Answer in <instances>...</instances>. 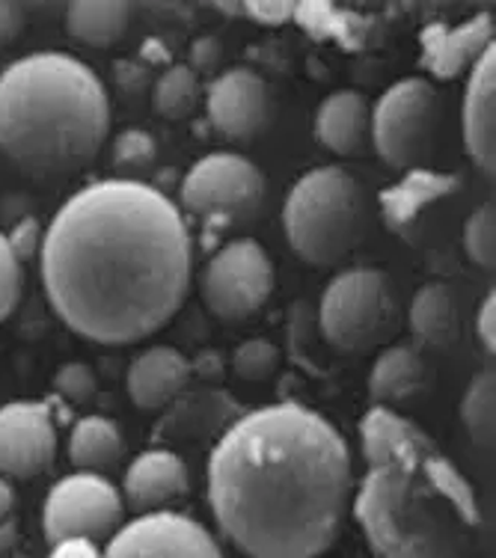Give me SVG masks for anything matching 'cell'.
Returning a JSON list of instances; mask_svg holds the SVG:
<instances>
[{
    "instance_id": "1",
    "label": "cell",
    "mask_w": 496,
    "mask_h": 558,
    "mask_svg": "<svg viewBox=\"0 0 496 558\" xmlns=\"http://www.w3.org/2000/svg\"><path fill=\"white\" fill-rule=\"evenodd\" d=\"M39 250L55 312L98 344L158 333L182 310L194 274L182 211L134 179L93 182L69 196Z\"/></svg>"
},
{
    "instance_id": "2",
    "label": "cell",
    "mask_w": 496,
    "mask_h": 558,
    "mask_svg": "<svg viewBox=\"0 0 496 558\" xmlns=\"http://www.w3.org/2000/svg\"><path fill=\"white\" fill-rule=\"evenodd\" d=\"M354 499L346 437L301 404L241 416L208 458V505L250 558H318L334 547Z\"/></svg>"
},
{
    "instance_id": "3",
    "label": "cell",
    "mask_w": 496,
    "mask_h": 558,
    "mask_svg": "<svg viewBox=\"0 0 496 558\" xmlns=\"http://www.w3.org/2000/svg\"><path fill=\"white\" fill-rule=\"evenodd\" d=\"M368 470L351 508L375 558H487V523L473 484L389 408L360 422Z\"/></svg>"
},
{
    "instance_id": "4",
    "label": "cell",
    "mask_w": 496,
    "mask_h": 558,
    "mask_svg": "<svg viewBox=\"0 0 496 558\" xmlns=\"http://www.w3.org/2000/svg\"><path fill=\"white\" fill-rule=\"evenodd\" d=\"M108 134V89L77 57L39 51L0 75V155L24 175H75L96 161Z\"/></svg>"
},
{
    "instance_id": "5",
    "label": "cell",
    "mask_w": 496,
    "mask_h": 558,
    "mask_svg": "<svg viewBox=\"0 0 496 558\" xmlns=\"http://www.w3.org/2000/svg\"><path fill=\"white\" fill-rule=\"evenodd\" d=\"M286 238L315 268H336L354 253L368 229V196L346 167H318L298 179L282 208Z\"/></svg>"
},
{
    "instance_id": "6",
    "label": "cell",
    "mask_w": 496,
    "mask_h": 558,
    "mask_svg": "<svg viewBox=\"0 0 496 558\" xmlns=\"http://www.w3.org/2000/svg\"><path fill=\"white\" fill-rule=\"evenodd\" d=\"M324 339L342 354H372L399 333V301L378 268H354L334 277L322 298Z\"/></svg>"
},
{
    "instance_id": "7",
    "label": "cell",
    "mask_w": 496,
    "mask_h": 558,
    "mask_svg": "<svg viewBox=\"0 0 496 558\" xmlns=\"http://www.w3.org/2000/svg\"><path fill=\"white\" fill-rule=\"evenodd\" d=\"M268 184L253 161L215 151L196 161L182 182V205L208 232H232L256 223L265 211Z\"/></svg>"
},
{
    "instance_id": "8",
    "label": "cell",
    "mask_w": 496,
    "mask_h": 558,
    "mask_svg": "<svg viewBox=\"0 0 496 558\" xmlns=\"http://www.w3.org/2000/svg\"><path fill=\"white\" fill-rule=\"evenodd\" d=\"M372 143L392 170H420L434 149L437 89L425 77H404L380 96L372 113Z\"/></svg>"
},
{
    "instance_id": "9",
    "label": "cell",
    "mask_w": 496,
    "mask_h": 558,
    "mask_svg": "<svg viewBox=\"0 0 496 558\" xmlns=\"http://www.w3.org/2000/svg\"><path fill=\"white\" fill-rule=\"evenodd\" d=\"M274 291V265L259 241L235 238L217 250L203 274V301L223 322L250 318Z\"/></svg>"
},
{
    "instance_id": "10",
    "label": "cell",
    "mask_w": 496,
    "mask_h": 558,
    "mask_svg": "<svg viewBox=\"0 0 496 558\" xmlns=\"http://www.w3.org/2000/svg\"><path fill=\"white\" fill-rule=\"evenodd\" d=\"M122 494L105 475L75 473L57 482L45 499V537L51 541V547L69 537H113L122 526Z\"/></svg>"
},
{
    "instance_id": "11",
    "label": "cell",
    "mask_w": 496,
    "mask_h": 558,
    "mask_svg": "<svg viewBox=\"0 0 496 558\" xmlns=\"http://www.w3.org/2000/svg\"><path fill=\"white\" fill-rule=\"evenodd\" d=\"M105 558H227L215 535L194 517L152 511L119 526Z\"/></svg>"
},
{
    "instance_id": "12",
    "label": "cell",
    "mask_w": 496,
    "mask_h": 558,
    "mask_svg": "<svg viewBox=\"0 0 496 558\" xmlns=\"http://www.w3.org/2000/svg\"><path fill=\"white\" fill-rule=\"evenodd\" d=\"M57 458V428L48 404L12 401L0 408V473L36 478Z\"/></svg>"
},
{
    "instance_id": "13",
    "label": "cell",
    "mask_w": 496,
    "mask_h": 558,
    "mask_svg": "<svg viewBox=\"0 0 496 558\" xmlns=\"http://www.w3.org/2000/svg\"><path fill=\"white\" fill-rule=\"evenodd\" d=\"M205 110L217 134H223L232 143H247L268 129V84L253 69H244V65L229 69L208 86Z\"/></svg>"
},
{
    "instance_id": "14",
    "label": "cell",
    "mask_w": 496,
    "mask_h": 558,
    "mask_svg": "<svg viewBox=\"0 0 496 558\" xmlns=\"http://www.w3.org/2000/svg\"><path fill=\"white\" fill-rule=\"evenodd\" d=\"M464 143L479 170L496 172V45L479 57L464 93Z\"/></svg>"
},
{
    "instance_id": "15",
    "label": "cell",
    "mask_w": 496,
    "mask_h": 558,
    "mask_svg": "<svg viewBox=\"0 0 496 558\" xmlns=\"http://www.w3.org/2000/svg\"><path fill=\"white\" fill-rule=\"evenodd\" d=\"M494 45V15L479 12L458 27L432 24L422 31V57L437 77H458Z\"/></svg>"
},
{
    "instance_id": "16",
    "label": "cell",
    "mask_w": 496,
    "mask_h": 558,
    "mask_svg": "<svg viewBox=\"0 0 496 558\" xmlns=\"http://www.w3.org/2000/svg\"><path fill=\"white\" fill-rule=\"evenodd\" d=\"M187 484H191V475L176 451H143L125 473L122 502H129L141 514H152V511H161L164 505L173 502L176 496L187 494Z\"/></svg>"
},
{
    "instance_id": "17",
    "label": "cell",
    "mask_w": 496,
    "mask_h": 558,
    "mask_svg": "<svg viewBox=\"0 0 496 558\" xmlns=\"http://www.w3.org/2000/svg\"><path fill=\"white\" fill-rule=\"evenodd\" d=\"M191 377V363L176 348H149L129 368V396L141 410H161L179 398Z\"/></svg>"
},
{
    "instance_id": "18",
    "label": "cell",
    "mask_w": 496,
    "mask_h": 558,
    "mask_svg": "<svg viewBox=\"0 0 496 558\" xmlns=\"http://www.w3.org/2000/svg\"><path fill=\"white\" fill-rule=\"evenodd\" d=\"M368 125H372L368 101L356 89H339L334 96H327L315 113L318 143L342 158L363 151L368 140Z\"/></svg>"
},
{
    "instance_id": "19",
    "label": "cell",
    "mask_w": 496,
    "mask_h": 558,
    "mask_svg": "<svg viewBox=\"0 0 496 558\" xmlns=\"http://www.w3.org/2000/svg\"><path fill=\"white\" fill-rule=\"evenodd\" d=\"M131 24V3L125 0H77L65 7V31L81 45L110 48Z\"/></svg>"
},
{
    "instance_id": "20",
    "label": "cell",
    "mask_w": 496,
    "mask_h": 558,
    "mask_svg": "<svg viewBox=\"0 0 496 558\" xmlns=\"http://www.w3.org/2000/svg\"><path fill=\"white\" fill-rule=\"evenodd\" d=\"M425 380V363L408 344H387L368 375V392L375 408H389L410 398Z\"/></svg>"
},
{
    "instance_id": "21",
    "label": "cell",
    "mask_w": 496,
    "mask_h": 558,
    "mask_svg": "<svg viewBox=\"0 0 496 558\" xmlns=\"http://www.w3.org/2000/svg\"><path fill=\"white\" fill-rule=\"evenodd\" d=\"M410 330L420 342L432 344V348H446L455 342L461 318H458V303L449 286L443 282H428L413 294L410 303Z\"/></svg>"
},
{
    "instance_id": "22",
    "label": "cell",
    "mask_w": 496,
    "mask_h": 558,
    "mask_svg": "<svg viewBox=\"0 0 496 558\" xmlns=\"http://www.w3.org/2000/svg\"><path fill=\"white\" fill-rule=\"evenodd\" d=\"M455 191H458V179L455 175L410 170L399 184H392V187H387L380 194V205H384V215H387L389 223L404 226L420 215L422 208H428V205L443 199V196L455 194Z\"/></svg>"
},
{
    "instance_id": "23",
    "label": "cell",
    "mask_w": 496,
    "mask_h": 558,
    "mask_svg": "<svg viewBox=\"0 0 496 558\" xmlns=\"http://www.w3.org/2000/svg\"><path fill=\"white\" fill-rule=\"evenodd\" d=\"M122 458V434L101 416H87L77 422L69 437V461L81 473H101Z\"/></svg>"
},
{
    "instance_id": "24",
    "label": "cell",
    "mask_w": 496,
    "mask_h": 558,
    "mask_svg": "<svg viewBox=\"0 0 496 558\" xmlns=\"http://www.w3.org/2000/svg\"><path fill=\"white\" fill-rule=\"evenodd\" d=\"M461 422L479 449H494L496 437V375L494 368L479 372L461 398Z\"/></svg>"
},
{
    "instance_id": "25",
    "label": "cell",
    "mask_w": 496,
    "mask_h": 558,
    "mask_svg": "<svg viewBox=\"0 0 496 558\" xmlns=\"http://www.w3.org/2000/svg\"><path fill=\"white\" fill-rule=\"evenodd\" d=\"M199 101V77L191 65H170L152 89V105L164 119H187Z\"/></svg>"
},
{
    "instance_id": "26",
    "label": "cell",
    "mask_w": 496,
    "mask_h": 558,
    "mask_svg": "<svg viewBox=\"0 0 496 558\" xmlns=\"http://www.w3.org/2000/svg\"><path fill=\"white\" fill-rule=\"evenodd\" d=\"M464 250L479 268L496 265V211L494 205H479L464 223Z\"/></svg>"
},
{
    "instance_id": "27",
    "label": "cell",
    "mask_w": 496,
    "mask_h": 558,
    "mask_svg": "<svg viewBox=\"0 0 496 558\" xmlns=\"http://www.w3.org/2000/svg\"><path fill=\"white\" fill-rule=\"evenodd\" d=\"M232 368H235V375L241 380L259 384V380H268L280 368V351L268 339H247L232 356Z\"/></svg>"
},
{
    "instance_id": "28",
    "label": "cell",
    "mask_w": 496,
    "mask_h": 558,
    "mask_svg": "<svg viewBox=\"0 0 496 558\" xmlns=\"http://www.w3.org/2000/svg\"><path fill=\"white\" fill-rule=\"evenodd\" d=\"M294 19L306 24V31H313L318 39L336 36L339 43L348 45L354 43V36H360L348 27L351 22L348 12H336L334 7H324V3H294Z\"/></svg>"
},
{
    "instance_id": "29",
    "label": "cell",
    "mask_w": 496,
    "mask_h": 558,
    "mask_svg": "<svg viewBox=\"0 0 496 558\" xmlns=\"http://www.w3.org/2000/svg\"><path fill=\"white\" fill-rule=\"evenodd\" d=\"M155 155H158L155 140L141 129L122 131L113 140V163H117L119 170H143V167H149L155 161Z\"/></svg>"
},
{
    "instance_id": "30",
    "label": "cell",
    "mask_w": 496,
    "mask_h": 558,
    "mask_svg": "<svg viewBox=\"0 0 496 558\" xmlns=\"http://www.w3.org/2000/svg\"><path fill=\"white\" fill-rule=\"evenodd\" d=\"M22 298V262L12 253L10 241L0 232V322L10 318Z\"/></svg>"
},
{
    "instance_id": "31",
    "label": "cell",
    "mask_w": 496,
    "mask_h": 558,
    "mask_svg": "<svg viewBox=\"0 0 496 558\" xmlns=\"http://www.w3.org/2000/svg\"><path fill=\"white\" fill-rule=\"evenodd\" d=\"M55 389L63 398H69L72 404H84L96 396L98 380L93 375V368L84 363H65L55 377Z\"/></svg>"
},
{
    "instance_id": "32",
    "label": "cell",
    "mask_w": 496,
    "mask_h": 558,
    "mask_svg": "<svg viewBox=\"0 0 496 558\" xmlns=\"http://www.w3.org/2000/svg\"><path fill=\"white\" fill-rule=\"evenodd\" d=\"M7 241H10L15 258H19V262H27V258L36 256V250H39V223H36L33 217H24V220L15 223V229L7 235Z\"/></svg>"
},
{
    "instance_id": "33",
    "label": "cell",
    "mask_w": 496,
    "mask_h": 558,
    "mask_svg": "<svg viewBox=\"0 0 496 558\" xmlns=\"http://www.w3.org/2000/svg\"><path fill=\"white\" fill-rule=\"evenodd\" d=\"M244 10H247V15L253 19V22L259 24H282L289 22V19H294V3H274V0H250V3H244Z\"/></svg>"
},
{
    "instance_id": "34",
    "label": "cell",
    "mask_w": 496,
    "mask_h": 558,
    "mask_svg": "<svg viewBox=\"0 0 496 558\" xmlns=\"http://www.w3.org/2000/svg\"><path fill=\"white\" fill-rule=\"evenodd\" d=\"M475 330L482 339V348L494 354L496 351V294L491 291L482 306H479V318H475Z\"/></svg>"
},
{
    "instance_id": "35",
    "label": "cell",
    "mask_w": 496,
    "mask_h": 558,
    "mask_svg": "<svg viewBox=\"0 0 496 558\" xmlns=\"http://www.w3.org/2000/svg\"><path fill=\"white\" fill-rule=\"evenodd\" d=\"M24 27V10L19 3H7L0 0V48L19 39Z\"/></svg>"
},
{
    "instance_id": "36",
    "label": "cell",
    "mask_w": 496,
    "mask_h": 558,
    "mask_svg": "<svg viewBox=\"0 0 496 558\" xmlns=\"http://www.w3.org/2000/svg\"><path fill=\"white\" fill-rule=\"evenodd\" d=\"M48 558H105L101 549L96 547V541H87V537H69V541H60L51 549Z\"/></svg>"
},
{
    "instance_id": "37",
    "label": "cell",
    "mask_w": 496,
    "mask_h": 558,
    "mask_svg": "<svg viewBox=\"0 0 496 558\" xmlns=\"http://www.w3.org/2000/svg\"><path fill=\"white\" fill-rule=\"evenodd\" d=\"M191 60H194V72H211L220 63V43L211 39V36H205V39L194 43Z\"/></svg>"
},
{
    "instance_id": "38",
    "label": "cell",
    "mask_w": 496,
    "mask_h": 558,
    "mask_svg": "<svg viewBox=\"0 0 496 558\" xmlns=\"http://www.w3.org/2000/svg\"><path fill=\"white\" fill-rule=\"evenodd\" d=\"M15 544H19V523L15 520H3L0 523V556L12 553Z\"/></svg>"
},
{
    "instance_id": "39",
    "label": "cell",
    "mask_w": 496,
    "mask_h": 558,
    "mask_svg": "<svg viewBox=\"0 0 496 558\" xmlns=\"http://www.w3.org/2000/svg\"><path fill=\"white\" fill-rule=\"evenodd\" d=\"M12 508H15V494H12V484L7 478H0V523L10 520Z\"/></svg>"
}]
</instances>
